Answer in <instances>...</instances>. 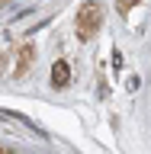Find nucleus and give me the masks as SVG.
I'll return each mask as SVG.
<instances>
[{
	"label": "nucleus",
	"instance_id": "f257e3e1",
	"mask_svg": "<svg viewBox=\"0 0 151 154\" xmlns=\"http://www.w3.org/2000/svg\"><path fill=\"white\" fill-rule=\"evenodd\" d=\"M100 26H103V7L96 0L80 3V10H77V35L87 42V38H93L100 32Z\"/></svg>",
	"mask_w": 151,
	"mask_h": 154
},
{
	"label": "nucleus",
	"instance_id": "f03ea898",
	"mask_svg": "<svg viewBox=\"0 0 151 154\" xmlns=\"http://www.w3.org/2000/svg\"><path fill=\"white\" fill-rule=\"evenodd\" d=\"M68 77H71V67H68V61H55V67H52V84L55 87H64Z\"/></svg>",
	"mask_w": 151,
	"mask_h": 154
},
{
	"label": "nucleus",
	"instance_id": "7ed1b4c3",
	"mask_svg": "<svg viewBox=\"0 0 151 154\" xmlns=\"http://www.w3.org/2000/svg\"><path fill=\"white\" fill-rule=\"evenodd\" d=\"M135 3H138V0H119V10H122V13H125V10H132Z\"/></svg>",
	"mask_w": 151,
	"mask_h": 154
}]
</instances>
